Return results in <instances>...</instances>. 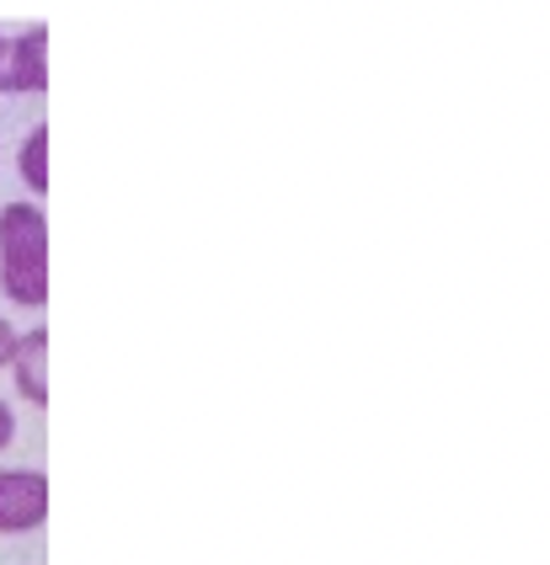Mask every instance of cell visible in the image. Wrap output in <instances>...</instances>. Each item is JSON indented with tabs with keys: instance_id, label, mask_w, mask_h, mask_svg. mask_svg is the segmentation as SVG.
Segmentation results:
<instances>
[{
	"instance_id": "6da1fadb",
	"label": "cell",
	"mask_w": 550,
	"mask_h": 565,
	"mask_svg": "<svg viewBox=\"0 0 550 565\" xmlns=\"http://www.w3.org/2000/svg\"><path fill=\"white\" fill-rule=\"evenodd\" d=\"M0 294L22 310L49 305V214L33 198L0 209Z\"/></svg>"
},
{
	"instance_id": "7a4b0ae2",
	"label": "cell",
	"mask_w": 550,
	"mask_h": 565,
	"mask_svg": "<svg viewBox=\"0 0 550 565\" xmlns=\"http://www.w3.org/2000/svg\"><path fill=\"white\" fill-rule=\"evenodd\" d=\"M49 92V28L11 32L0 43V96H43Z\"/></svg>"
},
{
	"instance_id": "3957f363",
	"label": "cell",
	"mask_w": 550,
	"mask_h": 565,
	"mask_svg": "<svg viewBox=\"0 0 550 565\" xmlns=\"http://www.w3.org/2000/svg\"><path fill=\"white\" fill-rule=\"evenodd\" d=\"M49 518V475L0 470V534H38Z\"/></svg>"
},
{
	"instance_id": "277c9868",
	"label": "cell",
	"mask_w": 550,
	"mask_h": 565,
	"mask_svg": "<svg viewBox=\"0 0 550 565\" xmlns=\"http://www.w3.org/2000/svg\"><path fill=\"white\" fill-rule=\"evenodd\" d=\"M6 369L17 374V395L28 406H49V326L17 331V347H11Z\"/></svg>"
},
{
	"instance_id": "5b68a950",
	"label": "cell",
	"mask_w": 550,
	"mask_h": 565,
	"mask_svg": "<svg viewBox=\"0 0 550 565\" xmlns=\"http://www.w3.org/2000/svg\"><path fill=\"white\" fill-rule=\"evenodd\" d=\"M17 171H22V188L33 192V203L49 192V124H33L22 150H17Z\"/></svg>"
},
{
	"instance_id": "8992f818",
	"label": "cell",
	"mask_w": 550,
	"mask_h": 565,
	"mask_svg": "<svg viewBox=\"0 0 550 565\" xmlns=\"http://www.w3.org/2000/svg\"><path fill=\"white\" fill-rule=\"evenodd\" d=\"M11 347H17V326H11V320L0 315V369L11 363Z\"/></svg>"
},
{
	"instance_id": "52a82bcc",
	"label": "cell",
	"mask_w": 550,
	"mask_h": 565,
	"mask_svg": "<svg viewBox=\"0 0 550 565\" xmlns=\"http://www.w3.org/2000/svg\"><path fill=\"white\" fill-rule=\"evenodd\" d=\"M11 433H17V416H11V401H0V454H6Z\"/></svg>"
},
{
	"instance_id": "ba28073f",
	"label": "cell",
	"mask_w": 550,
	"mask_h": 565,
	"mask_svg": "<svg viewBox=\"0 0 550 565\" xmlns=\"http://www.w3.org/2000/svg\"><path fill=\"white\" fill-rule=\"evenodd\" d=\"M0 43H6V32H0Z\"/></svg>"
}]
</instances>
